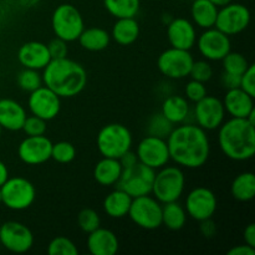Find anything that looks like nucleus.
Segmentation results:
<instances>
[{"instance_id": "21", "label": "nucleus", "mask_w": 255, "mask_h": 255, "mask_svg": "<svg viewBox=\"0 0 255 255\" xmlns=\"http://www.w3.org/2000/svg\"><path fill=\"white\" fill-rule=\"evenodd\" d=\"M87 249L92 255H115L119 252V238L112 231L99 227L87 236Z\"/></svg>"}, {"instance_id": "33", "label": "nucleus", "mask_w": 255, "mask_h": 255, "mask_svg": "<svg viewBox=\"0 0 255 255\" xmlns=\"http://www.w3.org/2000/svg\"><path fill=\"white\" fill-rule=\"evenodd\" d=\"M223 61V69L224 72H228V74L238 75L242 76L243 72L248 69L249 62L246 59L243 54L241 52H232L229 51L226 56L222 59Z\"/></svg>"}, {"instance_id": "8", "label": "nucleus", "mask_w": 255, "mask_h": 255, "mask_svg": "<svg viewBox=\"0 0 255 255\" xmlns=\"http://www.w3.org/2000/svg\"><path fill=\"white\" fill-rule=\"evenodd\" d=\"M156 171L144 166L141 162H136L132 166L122 168L121 177L116 183V188L122 189L127 194L134 197L144 196L152 192Z\"/></svg>"}, {"instance_id": "35", "label": "nucleus", "mask_w": 255, "mask_h": 255, "mask_svg": "<svg viewBox=\"0 0 255 255\" xmlns=\"http://www.w3.org/2000/svg\"><path fill=\"white\" fill-rule=\"evenodd\" d=\"M172 129H173V124L169 122L161 112L153 115V116L149 119L148 126H147L148 134L162 137V138H167L168 134L171 133Z\"/></svg>"}, {"instance_id": "24", "label": "nucleus", "mask_w": 255, "mask_h": 255, "mask_svg": "<svg viewBox=\"0 0 255 255\" xmlns=\"http://www.w3.org/2000/svg\"><path fill=\"white\" fill-rule=\"evenodd\" d=\"M122 173V166L117 158L104 157L96 163L94 168V178L104 187L115 186Z\"/></svg>"}, {"instance_id": "18", "label": "nucleus", "mask_w": 255, "mask_h": 255, "mask_svg": "<svg viewBox=\"0 0 255 255\" xmlns=\"http://www.w3.org/2000/svg\"><path fill=\"white\" fill-rule=\"evenodd\" d=\"M52 142L46 136H27L17 146V156L29 166H37L51 159Z\"/></svg>"}, {"instance_id": "17", "label": "nucleus", "mask_w": 255, "mask_h": 255, "mask_svg": "<svg viewBox=\"0 0 255 255\" xmlns=\"http://www.w3.org/2000/svg\"><path fill=\"white\" fill-rule=\"evenodd\" d=\"M27 106L32 115L45 120L51 121L61 110V97L57 96L52 90L46 86H40L39 89L30 92Z\"/></svg>"}, {"instance_id": "10", "label": "nucleus", "mask_w": 255, "mask_h": 255, "mask_svg": "<svg viewBox=\"0 0 255 255\" xmlns=\"http://www.w3.org/2000/svg\"><path fill=\"white\" fill-rule=\"evenodd\" d=\"M194 59L189 50L169 47L157 59V66L163 76L172 80H181L189 76Z\"/></svg>"}, {"instance_id": "32", "label": "nucleus", "mask_w": 255, "mask_h": 255, "mask_svg": "<svg viewBox=\"0 0 255 255\" xmlns=\"http://www.w3.org/2000/svg\"><path fill=\"white\" fill-rule=\"evenodd\" d=\"M105 9L116 19L134 17L139 11L141 0H104Z\"/></svg>"}, {"instance_id": "13", "label": "nucleus", "mask_w": 255, "mask_h": 255, "mask_svg": "<svg viewBox=\"0 0 255 255\" xmlns=\"http://www.w3.org/2000/svg\"><path fill=\"white\" fill-rule=\"evenodd\" d=\"M0 243L11 253H26L34 246L32 232L20 222H5L0 226Z\"/></svg>"}, {"instance_id": "6", "label": "nucleus", "mask_w": 255, "mask_h": 255, "mask_svg": "<svg viewBox=\"0 0 255 255\" xmlns=\"http://www.w3.org/2000/svg\"><path fill=\"white\" fill-rule=\"evenodd\" d=\"M51 27L59 39L66 42L76 41L85 29L84 17L72 4H60L52 12Z\"/></svg>"}, {"instance_id": "39", "label": "nucleus", "mask_w": 255, "mask_h": 255, "mask_svg": "<svg viewBox=\"0 0 255 255\" xmlns=\"http://www.w3.org/2000/svg\"><path fill=\"white\" fill-rule=\"evenodd\" d=\"M189 76L192 80L196 81H201L203 84L208 82L213 76V69H212L211 64L206 60H201V61H194L189 71Z\"/></svg>"}, {"instance_id": "2", "label": "nucleus", "mask_w": 255, "mask_h": 255, "mask_svg": "<svg viewBox=\"0 0 255 255\" xmlns=\"http://www.w3.org/2000/svg\"><path fill=\"white\" fill-rule=\"evenodd\" d=\"M42 70V84L60 97H75L86 87L87 74L85 67L67 56L52 59Z\"/></svg>"}, {"instance_id": "1", "label": "nucleus", "mask_w": 255, "mask_h": 255, "mask_svg": "<svg viewBox=\"0 0 255 255\" xmlns=\"http://www.w3.org/2000/svg\"><path fill=\"white\" fill-rule=\"evenodd\" d=\"M169 159L184 168H199L207 163L211 154V142L206 129L198 125L173 127L166 138Z\"/></svg>"}, {"instance_id": "47", "label": "nucleus", "mask_w": 255, "mask_h": 255, "mask_svg": "<svg viewBox=\"0 0 255 255\" xmlns=\"http://www.w3.org/2000/svg\"><path fill=\"white\" fill-rule=\"evenodd\" d=\"M119 161H120V163H121L122 168H126V167H129V166H132V164L136 163V162H138V159H137L136 153L131 152V149H129V151L126 152L124 156L120 157Z\"/></svg>"}, {"instance_id": "11", "label": "nucleus", "mask_w": 255, "mask_h": 255, "mask_svg": "<svg viewBox=\"0 0 255 255\" xmlns=\"http://www.w3.org/2000/svg\"><path fill=\"white\" fill-rule=\"evenodd\" d=\"M251 22V11L248 7L239 2H229L218 10L214 27L221 30L228 36L241 34Z\"/></svg>"}, {"instance_id": "3", "label": "nucleus", "mask_w": 255, "mask_h": 255, "mask_svg": "<svg viewBox=\"0 0 255 255\" xmlns=\"http://www.w3.org/2000/svg\"><path fill=\"white\" fill-rule=\"evenodd\" d=\"M218 143L233 161H248L255 154V125L247 119L232 117L219 126Z\"/></svg>"}, {"instance_id": "29", "label": "nucleus", "mask_w": 255, "mask_h": 255, "mask_svg": "<svg viewBox=\"0 0 255 255\" xmlns=\"http://www.w3.org/2000/svg\"><path fill=\"white\" fill-rule=\"evenodd\" d=\"M77 40H79L82 49L87 50V51L97 52L102 51L109 46L110 41H111V35L107 30L102 29V27L94 26L82 30Z\"/></svg>"}, {"instance_id": "50", "label": "nucleus", "mask_w": 255, "mask_h": 255, "mask_svg": "<svg viewBox=\"0 0 255 255\" xmlns=\"http://www.w3.org/2000/svg\"><path fill=\"white\" fill-rule=\"evenodd\" d=\"M209 1L213 2L217 7H222V6H224V5L232 2V0H209Z\"/></svg>"}, {"instance_id": "5", "label": "nucleus", "mask_w": 255, "mask_h": 255, "mask_svg": "<svg viewBox=\"0 0 255 255\" xmlns=\"http://www.w3.org/2000/svg\"><path fill=\"white\" fill-rule=\"evenodd\" d=\"M96 146L104 157L117 158L131 149L132 134L121 124H109L100 129L96 137Z\"/></svg>"}, {"instance_id": "49", "label": "nucleus", "mask_w": 255, "mask_h": 255, "mask_svg": "<svg viewBox=\"0 0 255 255\" xmlns=\"http://www.w3.org/2000/svg\"><path fill=\"white\" fill-rule=\"evenodd\" d=\"M9 178V171H7L6 164L0 161V187L5 183V181Z\"/></svg>"}, {"instance_id": "7", "label": "nucleus", "mask_w": 255, "mask_h": 255, "mask_svg": "<svg viewBox=\"0 0 255 255\" xmlns=\"http://www.w3.org/2000/svg\"><path fill=\"white\" fill-rule=\"evenodd\" d=\"M1 203L11 211L27 209L36 198L35 186L24 177H11L0 187Z\"/></svg>"}, {"instance_id": "45", "label": "nucleus", "mask_w": 255, "mask_h": 255, "mask_svg": "<svg viewBox=\"0 0 255 255\" xmlns=\"http://www.w3.org/2000/svg\"><path fill=\"white\" fill-rule=\"evenodd\" d=\"M216 223L212 221V218L204 219V221H201V233L202 236H204L206 238H211L216 234Z\"/></svg>"}, {"instance_id": "4", "label": "nucleus", "mask_w": 255, "mask_h": 255, "mask_svg": "<svg viewBox=\"0 0 255 255\" xmlns=\"http://www.w3.org/2000/svg\"><path fill=\"white\" fill-rule=\"evenodd\" d=\"M186 187V176L179 167L163 166L154 174L152 192L159 203L178 201Z\"/></svg>"}, {"instance_id": "9", "label": "nucleus", "mask_w": 255, "mask_h": 255, "mask_svg": "<svg viewBox=\"0 0 255 255\" xmlns=\"http://www.w3.org/2000/svg\"><path fill=\"white\" fill-rule=\"evenodd\" d=\"M127 216L139 228L153 231L162 226V203L149 194L134 197Z\"/></svg>"}, {"instance_id": "31", "label": "nucleus", "mask_w": 255, "mask_h": 255, "mask_svg": "<svg viewBox=\"0 0 255 255\" xmlns=\"http://www.w3.org/2000/svg\"><path fill=\"white\" fill-rule=\"evenodd\" d=\"M231 193L239 202H249L255 196V176L253 172H243L233 179Z\"/></svg>"}, {"instance_id": "46", "label": "nucleus", "mask_w": 255, "mask_h": 255, "mask_svg": "<svg viewBox=\"0 0 255 255\" xmlns=\"http://www.w3.org/2000/svg\"><path fill=\"white\" fill-rule=\"evenodd\" d=\"M227 254L228 255H255V248L248 246V244H246V246H237V247H233L232 249H229Z\"/></svg>"}, {"instance_id": "23", "label": "nucleus", "mask_w": 255, "mask_h": 255, "mask_svg": "<svg viewBox=\"0 0 255 255\" xmlns=\"http://www.w3.org/2000/svg\"><path fill=\"white\" fill-rule=\"evenodd\" d=\"M26 111L17 101L0 99V127L7 131H20L22 128Z\"/></svg>"}, {"instance_id": "51", "label": "nucleus", "mask_w": 255, "mask_h": 255, "mask_svg": "<svg viewBox=\"0 0 255 255\" xmlns=\"http://www.w3.org/2000/svg\"><path fill=\"white\" fill-rule=\"evenodd\" d=\"M0 204H1V192H0Z\"/></svg>"}, {"instance_id": "25", "label": "nucleus", "mask_w": 255, "mask_h": 255, "mask_svg": "<svg viewBox=\"0 0 255 255\" xmlns=\"http://www.w3.org/2000/svg\"><path fill=\"white\" fill-rule=\"evenodd\" d=\"M110 35L119 45L128 46L138 39L139 25L134 17H121L116 20Z\"/></svg>"}, {"instance_id": "40", "label": "nucleus", "mask_w": 255, "mask_h": 255, "mask_svg": "<svg viewBox=\"0 0 255 255\" xmlns=\"http://www.w3.org/2000/svg\"><path fill=\"white\" fill-rule=\"evenodd\" d=\"M21 129L26 133V136H41L46 132V121L35 115L26 116Z\"/></svg>"}, {"instance_id": "52", "label": "nucleus", "mask_w": 255, "mask_h": 255, "mask_svg": "<svg viewBox=\"0 0 255 255\" xmlns=\"http://www.w3.org/2000/svg\"><path fill=\"white\" fill-rule=\"evenodd\" d=\"M1 129L2 128H1V127H0V137H1Z\"/></svg>"}, {"instance_id": "15", "label": "nucleus", "mask_w": 255, "mask_h": 255, "mask_svg": "<svg viewBox=\"0 0 255 255\" xmlns=\"http://www.w3.org/2000/svg\"><path fill=\"white\" fill-rule=\"evenodd\" d=\"M187 216L194 221H204L214 216L217 211V197L212 189L207 187H196L186 198Z\"/></svg>"}, {"instance_id": "26", "label": "nucleus", "mask_w": 255, "mask_h": 255, "mask_svg": "<svg viewBox=\"0 0 255 255\" xmlns=\"http://www.w3.org/2000/svg\"><path fill=\"white\" fill-rule=\"evenodd\" d=\"M161 114L173 125L183 124L189 115L188 100L179 95L168 96L162 104Z\"/></svg>"}, {"instance_id": "48", "label": "nucleus", "mask_w": 255, "mask_h": 255, "mask_svg": "<svg viewBox=\"0 0 255 255\" xmlns=\"http://www.w3.org/2000/svg\"><path fill=\"white\" fill-rule=\"evenodd\" d=\"M244 241L246 244L255 248V224L251 223L244 229Z\"/></svg>"}, {"instance_id": "22", "label": "nucleus", "mask_w": 255, "mask_h": 255, "mask_svg": "<svg viewBox=\"0 0 255 255\" xmlns=\"http://www.w3.org/2000/svg\"><path fill=\"white\" fill-rule=\"evenodd\" d=\"M254 97L247 94L246 91L237 87L227 91L224 96L223 106L227 114L231 115L236 119H247L252 111L254 110Z\"/></svg>"}, {"instance_id": "27", "label": "nucleus", "mask_w": 255, "mask_h": 255, "mask_svg": "<svg viewBox=\"0 0 255 255\" xmlns=\"http://www.w3.org/2000/svg\"><path fill=\"white\" fill-rule=\"evenodd\" d=\"M132 197L122 189L116 188L104 199V209L110 218L120 219L128 214Z\"/></svg>"}, {"instance_id": "12", "label": "nucleus", "mask_w": 255, "mask_h": 255, "mask_svg": "<svg viewBox=\"0 0 255 255\" xmlns=\"http://www.w3.org/2000/svg\"><path fill=\"white\" fill-rule=\"evenodd\" d=\"M136 156L138 162L154 171L162 168L169 161V152L166 138L148 134L137 144Z\"/></svg>"}, {"instance_id": "37", "label": "nucleus", "mask_w": 255, "mask_h": 255, "mask_svg": "<svg viewBox=\"0 0 255 255\" xmlns=\"http://www.w3.org/2000/svg\"><path fill=\"white\" fill-rule=\"evenodd\" d=\"M50 255H79V249L72 241L66 237H56L47 246Z\"/></svg>"}, {"instance_id": "19", "label": "nucleus", "mask_w": 255, "mask_h": 255, "mask_svg": "<svg viewBox=\"0 0 255 255\" xmlns=\"http://www.w3.org/2000/svg\"><path fill=\"white\" fill-rule=\"evenodd\" d=\"M167 37L172 47L191 50L197 41L196 27L188 19L176 17L167 24Z\"/></svg>"}, {"instance_id": "28", "label": "nucleus", "mask_w": 255, "mask_h": 255, "mask_svg": "<svg viewBox=\"0 0 255 255\" xmlns=\"http://www.w3.org/2000/svg\"><path fill=\"white\" fill-rule=\"evenodd\" d=\"M218 7L209 0H194L191 6V16L193 24L201 29H209L216 24Z\"/></svg>"}, {"instance_id": "41", "label": "nucleus", "mask_w": 255, "mask_h": 255, "mask_svg": "<svg viewBox=\"0 0 255 255\" xmlns=\"http://www.w3.org/2000/svg\"><path fill=\"white\" fill-rule=\"evenodd\" d=\"M184 92H186V99L196 104V102H198L199 100H202L204 96H206L207 87L203 82L196 81V80H191V81L186 85Z\"/></svg>"}, {"instance_id": "30", "label": "nucleus", "mask_w": 255, "mask_h": 255, "mask_svg": "<svg viewBox=\"0 0 255 255\" xmlns=\"http://www.w3.org/2000/svg\"><path fill=\"white\" fill-rule=\"evenodd\" d=\"M187 217L186 209L178 201L162 204V226L169 231H181L186 226Z\"/></svg>"}, {"instance_id": "38", "label": "nucleus", "mask_w": 255, "mask_h": 255, "mask_svg": "<svg viewBox=\"0 0 255 255\" xmlns=\"http://www.w3.org/2000/svg\"><path fill=\"white\" fill-rule=\"evenodd\" d=\"M77 224L82 232L89 234L101 226V218L95 209L84 208L77 216Z\"/></svg>"}, {"instance_id": "43", "label": "nucleus", "mask_w": 255, "mask_h": 255, "mask_svg": "<svg viewBox=\"0 0 255 255\" xmlns=\"http://www.w3.org/2000/svg\"><path fill=\"white\" fill-rule=\"evenodd\" d=\"M47 50H49V54L52 59H62V57L67 56V52H69V49H67V42L64 41L62 39H59V37H55L51 41L47 44Z\"/></svg>"}, {"instance_id": "16", "label": "nucleus", "mask_w": 255, "mask_h": 255, "mask_svg": "<svg viewBox=\"0 0 255 255\" xmlns=\"http://www.w3.org/2000/svg\"><path fill=\"white\" fill-rule=\"evenodd\" d=\"M226 117V110H224L223 102L218 97L206 96L194 106V120L199 127L206 131H213L219 128L224 122Z\"/></svg>"}, {"instance_id": "42", "label": "nucleus", "mask_w": 255, "mask_h": 255, "mask_svg": "<svg viewBox=\"0 0 255 255\" xmlns=\"http://www.w3.org/2000/svg\"><path fill=\"white\" fill-rule=\"evenodd\" d=\"M241 87L243 91L255 97V65L249 64L248 69L241 76Z\"/></svg>"}, {"instance_id": "14", "label": "nucleus", "mask_w": 255, "mask_h": 255, "mask_svg": "<svg viewBox=\"0 0 255 255\" xmlns=\"http://www.w3.org/2000/svg\"><path fill=\"white\" fill-rule=\"evenodd\" d=\"M196 44L202 56L209 61H222L232 49V42L228 35L214 26L202 32L197 37Z\"/></svg>"}, {"instance_id": "34", "label": "nucleus", "mask_w": 255, "mask_h": 255, "mask_svg": "<svg viewBox=\"0 0 255 255\" xmlns=\"http://www.w3.org/2000/svg\"><path fill=\"white\" fill-rule=\"evenodd\" d=\"M16 82L22 91L32 92L42 86V76L39 74V70L24 69L17 75Z\"/></svg>"}, {"instance_id": "44", "label": "nucleus", "mask_w": 255, "mask_h": 255, "mask_svg": "<svg viewBox=\"0 0 255 255\" xmlns=\"http://www.w3.org/2000/svg\"><path fill=\"white\" fill-rule=\"evenodd\" d=\"M221 81H222V85H223L227 90L237 89V87L241 86V76H238V75L223 72Z\"/></svg>"}, {"instance_id": "36", "label": "nucleus", "mask_w": 255, "mask_h": 255, "mask_svg": "<svg viewBox=\"0 0 255 255\" xmlns=\"http://www.w3.org/2000/svg\"><path fill=\"white\" fill-rule=\"evenodd\" d=\"M76 157V148L72 143L67 141H60L52 143L51 158L57 163H70Z\"/></svg>"}, {"instance_id": "20", "label": "nucleus", "mask_w": 255, "mask_h": 255, "mask_svg": "<svg viewBox=\"0 0 255 255\" xmlns=\"http://www.w3.org/2000/svg\"><path fill=\"white\" fill-rule=\"evenodd\" d=\"M17 60L25 69L42 70L51 61V56L46 44L40 41H29L20 46L17 51Z\"/></svg>"}]
</instances>
